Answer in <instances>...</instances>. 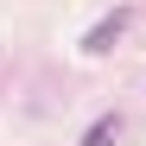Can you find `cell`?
<instances>
[{
    "instance_id": "cell-1",
    "label": "cell",
    "mask_w": 146,
    "mask_h": 146,
    "mask_svg": "<svg viewBox=\"0 0 146 146\" xmlns=\"http://www.w3.org/2000/svg\"><path fill=\"white\" fill-rule=\"evenodd\" d=\"M127 32V19L121 13H108V19H95L89 26V38H83V57H102V51H114V38Z\"/></svg>"
},
{
    "instance_id": "cell-2",
    "label": "cell",
    "mask_w": 146,
    "mask_h": 146,
    "mask_svg": "<svg viewBox=\"0 0 146 146\" xmlns=\"http://www.w3.org/2000/svg\"><path fill=\"white\" fill-rule=\"evenodd\" d=\"M83 146H114V114H102V121H95V127L83 133Z\"/></svg>"
}]
</instances>
